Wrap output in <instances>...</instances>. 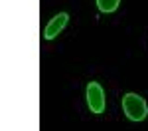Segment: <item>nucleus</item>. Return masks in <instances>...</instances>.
<instances>
[{
    "label": "nucleus",
    "instance_id": "nucleus-3",
    "mask_svg": "<svg viewBox=\"0 0 148 131\" xmlns=\"http://www.w3.org/2000/svg\"><path fill=\"white\" fill-rule=\"evenodd\" d=\"M67 20H69L67 12H59V14H56V16L47 22V26L44 28V38H46V40H53V38L67 26Z\"/></svg>",
    "mask_w": 148,
    "mask_h": 131
},
{
    "label": "nucleus",
    "instance_id": "nucleus-1",
    "mask_svg": "<svg viewBox=\"0 0 148 131\" xmlns=\"http://www.w3.org/2000/svg\"><path fill=\"white\" fill-rule=\"evenodd\" d=\"M123 111L130 121H142L148 115V105L144 97L138 94H125L123 95Z\"/></svg>",
    "mask_w": 148,
    "mask_h": 131
},
{
    "label": "nucleus",
    "instance_id": "nucleus-4",
    "mask_svg": "<svg viewBox=\"0 0 148 131\" xmlns=\"http://www.w3.org/2000/svg\"><path fill=\"white\" fill-rule=\"evenodd\" d=\"M119 4H121V0H97V8L105 14H111L119 8Z\"/></svg>",
    "mask_w": 148,
    "mask_h": 131
},
{
    "label": "nucleus",
    "instance_id": "nucleus-2",
    "mask_svg": "<svg viewBox=\"0 0 148 131\" xmlns=\"http://www.w3.org/2000/svg\"><path fill=\"white\" fill-rule=\"evenodd\" d=\"M87 105L91 109V113H103L105 111V91H103L101 83L89 82L87 85Z\"/></svg>",
    "mask_w": 148,
    "mask_h": 131
}]
</instances>
